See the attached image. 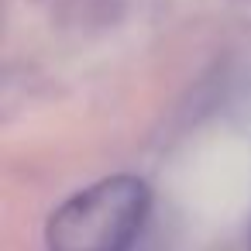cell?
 <instances>
[{
    "label": "cell",
    "mask_w": 251,
    "mask_h": 251,
    "mask_svg": "<svg viewBox=\"0 0 251 251\" xmlns=\"http://www.w3.org/2000/svg\"><path fill=\"white\" fill-rule=\"evenodd\" d=\"M151 193L138 176L100 179L69 196L45 227L49 251H131L138 241Z\"/></svg>",
    "instance_id": "6da1fadb"
},
{
    "label": "cell",
    "mask_w": 251,
    "mask_h": 251,
    "mask_svg": "<svg viewBox=\"0 0 251 251\" xmlns=\"http://www.w3.org/2000/svg\"><path fill=\"white\" fill-rule=\"evenodd\" d=\"M237 127H241V134L248 138V145H251V86L241 93V100H237Z\"/></svg>",
    "instance_id": "7a4b0ae2"
}]
</instances>
